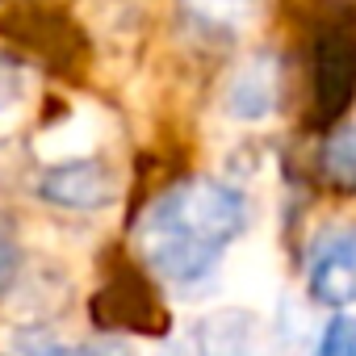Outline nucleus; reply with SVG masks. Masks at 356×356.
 Here are the masks:
<instances>
[{
    "label": "nucleus",
    "instance_id": "nucleus-9",
    "mask_svg": "<svg viewBox=\"0 0 356 356\" xmlns=\"http://www.w3.org/2000/svg\"><path fill=\"white\" fill-rule=\"evenodd\" d=\"M97 147V118L92 113H67L59 126H47L34 143V151L47 159V163H59V159H80V155H92Z\"/></svg>",
    "mask_w": 356,
    "mask_h": 356
},
{
    "label": "nucleus",
    "instance_id": "nucleus-4",
    "mask_svg": "<svg viewBox=\"0 0 356 356\" xmlns=\"http://www.w3.org/2000/svg\"><path fill=\"white\" fill-rule=\"evenodd\" d=\"M356 97V34L343 26H323L310 51V113L314 122H335Z\"/></svg>",
    "mask_w": 356,
    "mask_h": 356
},
{
    "label": "nucleus",
    "instance_id": "nucleus-11",
    "mask_svg": "<svg viewBox=\"0 0 356 356\" xmlns=\"http://www.w3.org/2000/svg\"><path fill=\"white\" fill-rule=\"evenodd\" d=\"M323 172L339 189H356V122L323 143Z\"/></svg>",
    "mask_w": 356,
    "mask_h": 356
},
{
    "label": "nucleus",
    "instance_id": "nucleus-1",
    "mask_svg": "<svg viewBox=\"0 0 356 356\" xmlns=\"http://www.w3.org/2000/svg\"><path fill=\"white\" fill-rule=\"evenodd\" d=\"M248 227V197L214 176H193L155 197L138 222V252L159 281L193 285L218 268Z\"/></svg>",
    "mask_w": 356,
    "mask_h": 356
},
{
    "label": "nucleus",
    "instance_id": "nucleus-12",
    "mask_svg": "<svg viewBox=\"0 0 356 356\" xmlns=\"http://www.w3.org/2000/svg\"><path fill=\"white\" fill-rule=\"evenodd\" d=\"M26 101H30V72H26V63H17L13 55L0 51V130L13 126L26 113Z\"/></svg>",
    "mask_w": 356,
    "mask_h": 356
},
{
    "label": "nucleus",
    "instance_id": "nucleus-3",
    "mask_svg": "<svg viewBox=\"0 0 356 356\" xmlns=\"http://www.w3.org/2000/svg\"><path fill=\"white\" fill-rule=\"evenodd\" d=\"M92 323L113 335H163L172 327V314L151 285V277L138 264H118L105 273L101 289L92 293L88 306Z\"/></svg>",
    "mask_w": 356,
    "mask_h": 356
},
{
    "label": "nucleus",
    "instance_id": "nucleus-6",
    "mask_svg": "<svg viewBox=\"0 0 356 356\" xmlns=\"http://www.w3.org/2000/svg\"><path fill=\"white\" fill-rule=\"evenodd\" d=\"M281 92H285V72H281V59L260 51V55H248L222 84V113L231 122H243V126H256V122H268L281 105Z\"/></svg>",
    "mask_w": 356,
    "mask_h": 356
},
{
    "label": "nucleus",
    "instance_id": "nucleus-8",
    "mask_svg": "<svg viewBox=\"0 0 356 356\" xmlns=\"http://www.w3.org/2000/svg\"><path fill=\"white\" fill-rule=\"evenodd\" d=\"M197 356H268L273 335L268 323L252 306H218L193 327Z\"/></svg>",
    "mask_w": 356,
    "mask_h": 356
},
{
    "label": "nucleus",
    "instance_id": "nucleus-14",
    "mask_svg": "<svg viewBox=\"0 0 356 356\" xmlns=\"http://www.w3.org/2000/svg\"><path fill=\"white\" fill-rule=\"evenodd\" d=\"M13 356H72V352H63L55 339H47V335H26L17 348H13Z\"/></svg>",
    "mask_w": 356,
    "mask_h": 356
},
{
    "label": "nucleus",
    "instance_id": "nucleus-7",
    "mask_svg": "<svg viewBox=\"0 0 356 356\" xmlns=\"http://www.w3.org/2000/svg\"><path fill=\"white\" fill-rule=\"evenodd\" d=\"M306 289L318 306H331V310L356 302V227L323 235L310 248Z\"/></svg>",
    "mask_w": 356,
    "mask_h": 356
},
{
    "label": "nucleus",
    "instance_id": "nucleus-15",
    "mask_svg": "<svg viewBox=\"0 0 356 356\" xmlns=\"http://www.w3.org/2000/svg\"><path fill=\"white\" fill-rule=\"evenodd\" d=\"M72 356H134V352H126V348H118V343H97V348L72 352Z\"/></svg>",
    "mask_w": 356,
    "mask_h": 356
},
{
    "label": "nucleus",
    "instance_id": "nucleus-5",
    "mask_svg": "<svg viewBox=\"0 0 356 356\" xmlns=\"http://www.w3.org/2000/svg\"><path fill=\"white\" fill-rule=\"evenodd\" d=\"M118 189H122L118 176L101 159H92V155L47 163V172L38 176V197L47 206H55V210H76V214L113 206Z\"/></svg>",
    "mask_w": 356,
    "mask_h": 356
},
{
    "label": "nucleus",
    "instance_id": "nucleus-2",
    "mask_svg": "<svg viewBox=\"0 0 356 356\" xmlns=\"http://www.w3.org/2000/svg\"><path fill=\"white\" fill-rule=\"evenodd\" d=\"M0 34L55 76L80 80L92 63L88 34L76 26V17L63 9H51V5H38V0H13L5 17H0Z\"/></svg>",
    "mask_w": 356,
    "mask_h": 356
},
{
    "label": "nucleus",
    "instance_id": "nucleus-13",
    "mask_svg": "<svg viewBox=\"0 0 356 356\" xmlns=\"http://www.w3.org/2000/svg\"><path fill=\"white\" fill-rule=\"evenodd\" d=\"M318 356H356V314H335L323 327Z\"/></svg>",
    "mask_w": 356,
    "mask_h": 356
},
{
    "label": "nucleus",
    "instance_id": "nucleus-16",
    "mask_svg": "<svg viewBox=\"0 0 356 356\" xmlns=\"http://www.w3.org/2000/svg\"><path fill=\"white\" fill-rule=\"evenodd\" d=\"M0 5H13V0H0Z\"/></svg>",
    "mask_w": 356,
    "mask_h": 356
},
{
    "label": "nucleus",
    "instance_id": "nucleus-10",
    "mask_svg": "<svg viewBox=\"0 0 356 356\" xmlns=\"http://www.w3.org/2000/svg\"><path fill=\"white\" fill-rule=\"evenodd\" d=\"M181 5L202 30L218 34H239L260 17V0H181Z\"/></svg>",
    "mask_w": 356,
    "mask_h": 356
}]
</instances>
